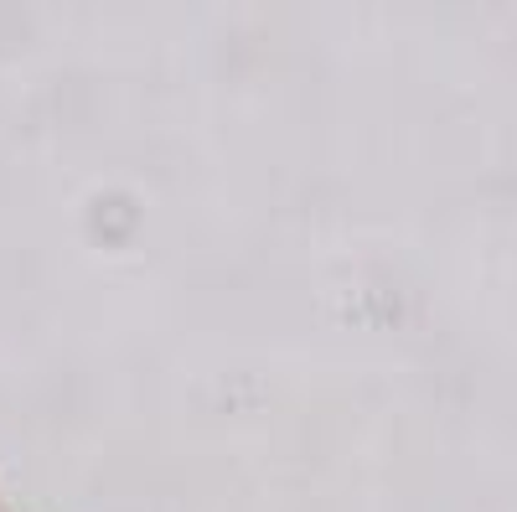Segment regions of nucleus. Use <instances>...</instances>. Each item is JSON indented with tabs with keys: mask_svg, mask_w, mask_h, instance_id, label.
I'll list each match as a JSON object with an SVG mask.
<instances>
[]
</instances>
